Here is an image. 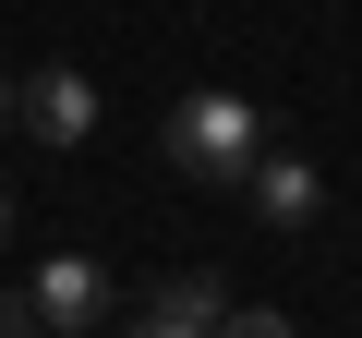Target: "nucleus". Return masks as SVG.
<instances>
[{"label":"nucleus","mask_w":362,"mask_h":338,"mask_svg":"<svg viewBox=\"0 0 362 338\" xmlns=\"http://www.w3.org/2000/svg\"><path fill=\"white\" fill-rule=\"evenodd\" d=\"M169 169H181V182H242V169L266 157V121H254V97H230V85H194V97H181L169 109Z\"/></svg>","instance_id":"obj_1"},{"label":"nucleus","mask_w":362,"mask_h":338,"mask_svg":"<svg viewBox=\"0 0 362 338\" xmlns=\"http://www.w3.org/2000/svg\"><path fill=\"white\" fill-rule=\"evenodd\" d=\"M13 121H25L37 145H85V133H97V85H85L73 61H37V73L13 85Z\"/></svg>","instance_id":"obj_2"},{"label":"nucleus","mask_w":362,"mask_h":338,"mask_svg":"<svg viewBox=\"0 0 362 338\" xmlns=\"http://www.w3.org/2000/svg\"><path fill=\"white\" fill-rule=\"evenodd\" d=\"M25 302H37L49 338H97V326H109V266H97V254H49Z\"/></svg>","instance_id":"obj_3"},{"label":"nucleus","mask_w":362,"mask_h":338,"mask_svg":"<svg viewBox=\"0 0 362 338\" xmlns=\"http://www.w3.org/2000/svg\"><path fill=\"white\" fill-rule=\"evenodd\" d=\"M242 194H254V218H266V230H314V218H326V182H314V157H278V145L242 169Z\"/></svg>","instance_id":"obj_4"},{"label":"nucleus","mask_w":362,"mask_h":338,"mask_svg":"<svg viewBox=\"0 0 362 338\" xmlns=\"http://www.w3.org/2000/svg\"><path fill=\"white\" fill-rule=\"evenodd\" d=\"M145 314H169V326H194V338H218V326H230V278H218V266H169Z\"/></svg>","instance_id":"obj_5"},{"label":"nucleus","mask_w":362,"mask_h":338,"mask_svg":"<svg viewBox=\"0 0 362 338\" xmlns=\"http://www.w3.org/2000/svg\"><path fill=\"white\" fill-rule=\"evenodd\" d=\"M218 338H290V314H242V302H230V326H218Z\"/></svg>","instance_id":"obj_6"},{"label":"nucleus","mask_w":362,"mask_h":338,"mask_svg":"<svg viewBox=\"0 0 362 338\" xmlns=\"http://www.w3.org/2000/svg\"><path fill=\"white\" fill-rule=\"evenodd\" d=\"M0 338H49V326H37V302H0Z\"/></svg>","instance_id":"obj_7"},{"label":"nucleus","mask_w":362,"mask_h":338,"mask_svg":"<svg viewBox=\"0 0 362 338\" xmlns=\"http://www.w3.org/2000/svg\"><path fill=\"white\" fill-rule=\"evenodd\" d=\"M109 338H194V326H169V314H133V326H109Z\"/></svg>","instance_id":"obj_8"},{"label":"nucleus","mask_w":362,"mask_h":338,"mask_svg":"<svg viewBox=\"0 0 362 338\" xmlns=\"http://www.w3.org/2000/svg\"><path fill=\"white\" fill-rule=\"evenodd\" d=\"M0 242H13V194H0Z\"/></svg>","instance_id":"obj_9"},{"label":"nucleus","mask_w":362,"mask_h":338,"mask_svg":"<svg viewBox=\"0 0 362 338\" xmlns=\"http://www.w3.org/2000/svg\"><path fill=\"white\" fill-rule=\"evenodd\" d=\"M0 121H13V85H0Z\"/></svg>","instance_id":"obj_10"}]
</instances>
